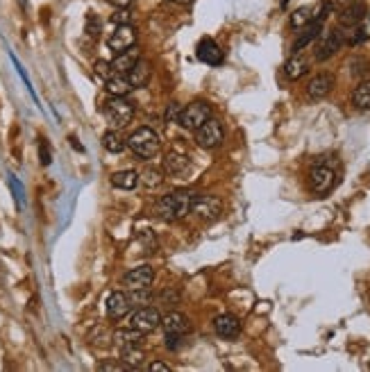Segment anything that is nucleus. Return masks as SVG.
I'll return each instance as SVG.
<instances>
[{"mask_svg":"<svg viewBox=\"0 0 370 372\" xmlns=\"http://www.w3.org/2000/svg\"><path fill=\"white\" fill-rule=\"evenodd\" d=\"M102 114L109 121L112 128H125L135 118V107L130 100H125V95H112L102 102Z\"/></svg>","mask_w":370,"mask_h":372,"instance_id":"f03ea898","label":"nucleus"},{"mask_svg":"<svg viewBox=\"0 0 370 372\" xmlns=\"http://www.w3.org/2000/svg\"><path fill=\"white\" fill-rule=\"evenodd\" d=\"M132 309V300L128 293L123 291H114L112 295L107 297V316L112 320H121L130 314Z\"/></svg>","mask_w":370,"mask_h":372,"instance_id":"f8f14e48","label":"nucleus"},{"mask_svg":"<svg viewBox=\"0 0 370 372\" xmlns=\"http://www.w3.org/2000/svg\"><path fill=\"white\" fill-rule=\"evenodd\" d=\"M105 89H107L109 95H128L135 86H132L128 75H123V73H114L112 78L105 80Z\"/></svg>","mask_w":370,"mask_h":372,"instance_id":"412c9836","label":"nucleus"},{"mask_svg":"<svg viewBox=\"0 0 370 372\" xmlns=\"http://www.w3.org/2000/svg\"><path fill=\"white\" fill-rule=\"evenodd\" d=\"M209 118H211V107L207 105L205 100H196V102H191V105H187L182 109L180 125L196 132L200 125H203L205 121H209Z\"/></svg>","mask_w":370,"mask_h":372,"instance_id":"0eeeda50","label":"nucleus"},{"mask_svg":"<svg viewBox=\"0 0 370 372\" xmlns=\"http://www.w3.org/2000/svg\"><path fill=\"white\" fill-rule=\"evenodd\" d=\"M125 368V363L121 361V363H102L100 366V370H123Z\"/></svg>","mask_w":370,"mask_h":372,"instance_id":"4c0bfd02","label":"nucleus"},{"mask_svg":"<svg viewBox=\"0 0 370 372\" xmlns=\"http://www.w3.org/2000/svg\"><path fill=\"white\" fill-rule=\"evenodd\" d=\"M121 361L125 363V368H141L143 366V352L139 349V345H123L121 347Z\"/></svg>","mask_w":370,"mask_h":372,"instance_id":"5701e85b","label":"nucleus"},{"mask_svg":"<svg viewBox=\"0 0 370 372\" xmlns=\"http://www.w3.org/2000/svg\"><path fill=\"white\" fill-rule=\"evenodd\" d=\"M102 146H105V150L118 154V152H123L125 148H128V141H125L118 132L109 130V132H105V137H102Z\"/></svg>","mask_w":370,"mask_h":372,"instance_id":"393cba45","label":"nucleus"},{"mask_svg":"<svg viewBox=\"0 0 370 372\" xmlns=\"http://www.w3.org/2000/svg\"><path fill=\"white\" fill-rule=\"evenodd\" d=\"M352 105L357 109H370V80L361 82L352 93Z\"/></svg>","mask_w":370,"mask_h":372,"instance_id":"a878e982","label":"nucleus"},{"mask_svg":"<svg viewBox=\"0 0 370 372\" xmlns=\"http://www.w3.org/2000/svg\"><path fill=\"white\" fill-rule=\"evenodd\" d=\"M191 200H194V193L191 191H171L166 193L164 198L157 202V216L161 220L166 222H175V220H182L184 216L191 213Z\"/></svg>","mask_w":370,"mask_h":372,"instance_id":"f257e3e1","label":"nucleus"},{"mask_svg":"<svg viewBox=\"0 0 370 372\" xmlns=\"http://www.w3.org/2000/svg\"><path fill=\"white\" fill-rule=\"evenodd\" d=\"M39 157H41V163H43V166H48V163L53 161V159H50V150H48V143H46V141H41V146H39Z\"/></svg>","mask_w":370,"mask_h":372,"instance_id":"f704fd0d","label":"nucleus"},{"mask_svg":"<svg viewBox=\"0 0 370 372\" xmlns=\"http://www.w3.org/2000/svg\"><path fill=\"white\" fill-rule=\"evenodd\" d=\"M364 39H366V30L357 27V30H354V34L350 36V39H345V41L350 43V46H357V43H361Z\"/></svg>","mask_w":370,"mask_h":372,"instance_id":"72a5a7b5","label":"nucleus"},{"mask_svg":"<svg viewBox=\"0 0 370 372\" xmlns=\"http://www.w3.org/2000/svg\"><path fill=\"white\" fill-rule=\"evenodd\" d=\"M98 32H100L98 19H95V14H89V16H86V34L89 36H98Z\"/></svg>","mask_w":370,"mask_h":372,"instance_id":"473e14b6","label":"nucleus"},{"mask_svg":"<svg viewBox=\"0 0 370 372\" xmlns=\"http://www.w3.org/2000/svg\"><path fill=\"white\" fill-rule=\"evenodd\" d=\"M196 55L198 59L203 64H209V66H218V64H223V50H220V46L213 39H203L198 43V50H196Z\"/></svg>","mask_w":370,"mask_h":372,"instance_id":"ddd939ff","label":"nucleus"},{"mask_svg":"<svg viewBox=\"0 0 370 372\" xmlns=\"http://www.w3.org/2000/svg\"><path fill=\"white\" fill-rule=\"evenodd\" d=\"M334 84H336V80H334L332 73H321V75H316L312 82H309L307 93H309V98L321 100V98H325V95H329V91L334 89Z\"/></svg>","mask_w":370,"mask_h":372,"instance_id":"2eb2a0df","label":"nucleus"},{"mask_svg":"<svg viewBox=\"0 0 370 372\" xmlns=\"http://www.w3.org/2000/svg\"><path fill=\"white\" fill-rule=\"evenodd\" d=\"M112 23L114 25H132L130 7H116V12L112 14Z\"/></svg>","mask_w":370,"mask_h":372,"instance_id":"c756f323","label":"nucleus"},{"mask_svg":"<svg viewBox=\"0 0 370 372\" xmlns=\"http://www.w3.org/2000/svg\"><path fill=\"white\" fill-rule=\"evenodd\" d=\"M112 184L121 191H132L139 184V173L137 170H121V173L112 175Z\"/></svg>","mask_w":370,"mask_h":372,"instance_id":"b1692460","label":"nucleus"},{"mask_svg":"<svg viewBox=\"0 0 370 372\" xmlns=\"http://www.w3.org/2000/svg\"><path fill=\"white\" fill-rule=\"evenodd\" d=\"M161 327H164L166 334H177V336H187L191 332L189 318L180 314V311H171L166 318H161Z\"/></svg>","mask_w":370,"mask_h":372,"instance_id":"dca6fc26","label":"nucleus"},{"mask_svg":"<svg viewBox=\"0 0 370 372\" xmlns=\"http://www.w3.org/2000/svg\"><path fill=\"white\" fill-rule=\"evenodd\" d=\"M128 78H130L132 86H135V89L146 86L148 82H150V78H152V66H150V62H146V59H139V62L128 71Z\"/></svg>","mask_w":370,"mask_h":372,"instance_id":"a211bd4d","label":"nucleus"},{"mask_svg":"<svg viewBox=\"0 0 370 372\" xmlns=\"http://www.w3.org/2000/svg\"><path fill=\"white\" fill-rule=\"evenodd\" d=\"M334 184H336V173L327 166H316L312 173H309V186H312V191L316 196L329 193L334 189Z\"/></svg>","mask_w":370,"mask_h":372,"instance_id":"6e6552de","label":"nucleus"},{"mask_svg":"<svg viewBox=\"0 0 370 372\" xmlns=\"http://www.w3.org/2000/svg\"><path fill=\"white\" fill-rule=\"evenodd\" d=\"M189 168H191V159L187 157V154H180V152H168V154H166L164 170H166L168 175L180 177V175L187 173Z\"/></svg>","mask_w":370,"mask_h":372,"instance_id":"6ab92c4d","label":"nucleus"},{"mask_svg":"<svg viewBox=\"0 0 370 372\" xmlns=\"http://www.w3.org/2000/svg\"><path fill=\"white\" fill-rule=\"evenodd\" d=\"M107 46L109 50H114V53H123V50H128L132 46H137V32L132 25H116V30L112 34L107 36Z\"/></svg>","mask_w":370,"mask_h":372,"instance_id":"9d476101","label":"nucleus"},{"mask_svg":"<svg viewBox=\"0 0 370 372\" xmlns=\"http://www.w3.org/2000/svg\"><path fill=\"white\" fill-rule=\"evenodd\" d=\"M345 43V36L343 32H338V30H323L321 34H318V43H316V59L318 62H327L329 57H334L338 50L343 48Z\"/></svg>","mask_w":370,"mask_h":372,"instance_id":"20e7f679","label":"nucleus"},{"mask_svg":"<svg viewBox=\"0 0 370 372\" xmlns=\"http://www.w3.org/2000/svg\"><path fill=\"white\" fill-rule=\"evenodd\" d=\"M213 329H216V334L220 338L232 340L241 334V320L232 314H223V316H218L216 320H213Z\"/></svg>","mask_w":370,"mask_h":372,"instance_id":"4468645a","label":"nucleus"},{"mask_svg":"<svg viewBox=\"0 0 370 372\" xmlns=\"http://www.w3.org/2000/svg\"><path fill=\"white\" fill-rule=\"evenodd\" d=\"M223 139H225V130L216 118H209V121H205L196 130V143L200 148H205V150H213V148H218L220 143H223Z\"/></svg>","mask_w":370,"mask_h":372,"instance_id":"423d86ee","label":"nucleus"},{"mask_svg":"<svg viewBox=\"0 0 370 372\" xmlns=\"http://www.w3.org/2000/svg\"><path fill=\"white\" fill-rule=\"evenodd\" d=\"M366 14H368L366 3H352L338 14V23H341V27H357L364 21Z\"/></svg>","mask_w":370,"mask_h":372,"instance_id":"f3484780","label":"nucleus"},{"mask_svg":"<svg viewBox=\"0 0 370 372\" xmlns=\"http://www.w3.org/2000/svg\"><path fill=\"white\" fill-rule=\"evenodd\" d=\"M139 59H141V53H139L137 46H132L128 50H123V53H118V57L112 62V69H114V73H123V75H128V71L139 62Z\"/></svg>","mask_w":370,"mask_h":372,"instance_id":"aec40b11","label":"nucleus"},{"mask_svg":"<svg viewBox=\"0 0 370 372\" xmlns=\"http://www.w3.org/2000/svg\"><path fill=\"white\" fill-rule=\"evenodd\" d=\"M93 69H95V75H98V78H102V80H109V78L114 75V69H112V64H109V62H102V59H100V62H95V66H93Z\"/></svg>","mask_w":370,"mask_h":372,"instance_id":"7c9ffc66","label":"nucleus"},{"mask_svg":"<svg viewBox=\"0 0 370 372\" xmlns=\"http://www.w3.org/2000/svg\"><path fill=\"white\" fill-rule=\"evenodd\" d=\"M139 182H141L143 186H148V189H157V186L164 182V173L154 166H148L141 170V175H139Z\"/></svg>","mask_w":370,"mask_h":372,"instance_id":"bb28decb","label":"nucleus"},{"mask_svg":"<svg viewBox=\"0 0 370 372\" xmlns=\"http://www.w3.org/2000/svg\"><path fill=\"white\" fill-rule=\"evenodd\" d=\"M182 105L180 102H171L166 109V123H180V116H182Z\"/></svg>","mask_w":370,"mask_h":372,"instance_id":"2f4dec72","label":"nucleus"},{"mask_svg":"<svg viewBox=\"0 0 370 372\" xmlns=\"http://www.w3.org/2000/svg\"><path fill=\"white\" fill-rule=\"evenodd\" d=\"M191 213H196L200 220H207V222H213L220 218V213H223V202H220V198L216 196H194L191 200Z\"/></svg>","mask_w":370,"mask_h":372,"instance_id":"39448f33","label":"nucleus"},{"mask_svg":"<svg viewBox=\"0 0 370 372\" xmlns=\"http://www.w3.org/2000/svg\"><path fill=\"white\" fill-rule=\"evenodd\" d=\"M168 3H175V5H191L194 0H168Z\"/></svg>","mask_w":370,"mask_h":372,"instance_id":"58836bf2","label":"nucleus"},{"mask_svg":"<svg viewBox=\"0 0 370 372\" xmlns=\"http://www.w3.org/2000/svg\"><path fill=\"white\" fill-rule=\"evenodd\" d=\"M307 73H309V62H307L305 57H300V53L293 55V57L284 64V75H286L288 80H300L302 75H307Z\"/></svg>","mask_w":370,"mask_h":372,"instance_id":"4be33fe9","label":"nucleus"},{"mask_svg":"<svg viewBox=\"0 0 370 372\" xmlns=\"http://www.w3.org/2000/svg\"><path fill=\"white\" fill-rule=\"evenodd\" d=\"M159 325H161V314H159V309H154V307H141L135 311V316H132V327L141 334H150L157 329Z\"/></svg>","mask_w":370,"mask_h":372,"instance_id":"1a4fd4ad","label":"nucleus"},{"mask_svg":"<svg viewBox=\"0 0 370 372\" xmlns=\"http://www.w3.org/2000/svg\"><path fill=\"white\" fill-rule=\"evenodd\" d=\"M143 336L146 334H141V332H137L135 327H132V329H125V332H116V343L118 345H139L143 340Z\"/></svg>","mask_w":370,"mask_h":372,"instance_id":"cd10ccee","label":"nucleus"},{"mask_svg":"<svg viewBox=\"0 0 370 372\" xmlns=\"http://www.w3.org/2000/svg\"><path fill=\"white\" fill-rule=\"evenodd\" d=\"M105 3H109L112 7H130L135 0H105Z\"/></svg>","mask_w":370,"mask_h":372,"instance_id":"e433bc0d","label":"nucleus"},{"mask_svg":"<svg viewBox=\"0 0 370 372\" xmlns=\"http://www.w3.org/2000/svg\"><path fill=\"white\" fill-rule=\"evenodd\" d=\"M150 372H171V366H166V363L161 361H154L150 366Z\"/></svg>","mask_w":370,"mask_h":372,"instance_id":"c9c22d12","label":"nucleus"},{"mask_svg":"<svg viewBox=\"0 0 370 372\" xmlns=\"http://www.w3.org/2000/svg\"><path fill=\"white\" fill-rule=\"evenodd\" d=\"M128 146H130V150L137 154V157L150 159L159 152L161 139H159V134L154 130H150V128H139V130L132 132V137L128 139Z\"/></svg>","mask_w":370,"mask_h":372,"instance_id":"7ed1b4c3","label":"nucleus"},{"mask_svg":"<svg viewBox=\"0 0 370 372\" xmlns=\"http://www.w3.org/2000/svg\"><path fill=\"white\" fill-rule=\"evenodd\" d=\"M154 279V270L150 266H137L123 277V284L130 288V291H137V288H150Z\"/></svg>","mask_w":370,"mask_h":372,"instance_id":"9b49d317","label":"nucleus"},{"mask_svg":"<svg viewBox=\"0 0 370 372\" xmlns=\"http://www.w3.org/2000/svg\"><path fill=\"white\" fill-rule=\"evenodd\" d=\"M314 19V14H312V7H300V10H295L291 14V25L298 30V27H305L309 21Z\"/></svg>","mask_w":370,"mask_h":372,"instance_id":"c85d7f7f","label":"nucleus"}]
</instances>
